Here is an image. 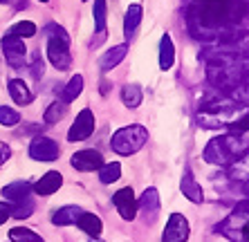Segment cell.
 <instances>
[{
    "label": "cell",
    "mask_w": 249,
    "mask_h": 242,
    "mask_svg": "<svg viewBox=\"0 0 249 242\" xmlns=\"http://www.w3.org/2000/svg\"><path fill=\"white\" fill-rule=\"evenodd\" d=\"M92 16H94V25H97V34H99L94 38V45H99L106 38V23H108V5H106V0H94Z\"/></svg>",
    "instance_id": "d6986e66"
},
{
    "label": "cell",
    "mask_w": 249,
    "mask_h": 242,
    "mask_svg": "<svg viewBox=\"0 0 249 242\" xmlns=\"http://www.w3.org/2000/svg\"><path fill=\"white\" fill-rule=\"evenodd\" d=\"M92 133H94V115L90 108H83L81 112L76 115L74 123L70 126L68 139L70 141H86V139H90Z\"/></svg>",
    "instance_id": "30bf717a"
},
{
    "label": "cell",
    "mask_w": 249,
    "mask_h": 242,
    "mask_svg": "<svg viewBox=\"0 0 249 242\" xmlns=\"http://www.w3.org/2000/svg\"><path fill=\"white\" fill-rule=\"evenodd\" d=\"M68 105L63 99H56V101H52V104L47 105L45 115H43V121H45L47 126H52V123H56V121H61L65 115H68Z\"/></svg>",
    "instance_id": "484cf974"
},
{
    "label": "cell",
    "mask_w": 249,
    "mask_h": 242,
    "mask_svg": "<svg viewBox=\"0 0 249 242\" xmlns=\"http://www.w3.org/2000/svg\"><path fill=\"white\" fill-rule=\"evenodd\" d=\"M175 63V45H173V38L171 34H162L160 38V69L168 72L173 68Z\"/></svg>",
    "instance_id": "ac0fdd59"
},
{
    "label": "cell",
    "mask_w": 249,
    "mask_h": 242,
    "mask_svg": "<svg viewBox=\"0 0 249 242\" xmlns=\"http://www.w3.org/2000/svg\"><path fill=\"white\" fill-rule=\"evenodd\" d=\"M2 195H5V200L9 204H16V202L32 195V184L29 182H12V184H7L2 189Z\"/></svg>",
    "instance_id": "44dd1931"
},
{
    "label": "cell",
    "mask_w": 249,
    "mask_h": 242,
    "mask_svg": "<svg viewBox=\"0 0 249 242\" xmlns=\"http://www.w3.org/2000/svg\"><path fill=\"white\" fill-rule=\"evenodd\" d=\"M7 34L9 36H18V38H29V36L36 34V25L32 20H20V23L12 25V27L7 29Z\"/></svg>",
    "instance_id": "4dcf8cb0"
},
{
    "label": "cell",
    "mask_w": 249,
    "mask_h": 242,
    "mask_svg": "<svg viewBox=\"0 0 249 242\" xmlns=\"http://www.w3.org/2000/svg\"><path fill=\"white\" fill-rule=\"evenodd\" d=\"M231 99L243 105H249V74H245L243 81L231 90Z\"/></svg>",
    "instance_id": "1f68e13d"
},
{
    "label": "cell",
    "mask_w": 249,
    "mask_h": 242,
    "mask_svg": "<svg viewBox=\"0 0 249 242\" xmlns=\"http://www.w3.org/2000/svg\"><path fill=\"white\" fill-rule=\"evenodd\" d=\"M83 213V208L81 207H63V208H58L56 213L52 215V222L56 226H68V225H76V220H79V215Z\"/></svg>",
    "instance_id": "603a6c76"
},
{
    "label": "cell",
    "mask_w": 249,
    "mask_h": 242,
    "mask_svg": "<svg viewBox=\"0 0 249 242\" xmlns=\"http://www.w3.org/2000/svg\"><path fill=\"white\" fill-rule=\"evenodd\" d=\"M43 72H45V63H43L41 54H34V58H32V76H34V79H41Z\"/></svg>",
    "instance_id": "e575fe53"
},
{
    "label": "cell",
    "mask_w": 249,
    "mask_h": 242,
    "mask_svg": "<svg viewBox=\"0 0 249 242\" xmlns=\"http://www.w3.org/2000/svg\"><path fill=\"white\" fill-rule=\"evenodd\" d=\"M218 233L227 236L233 242H249V218L240 213H233L222 225H218Z\"/></svg>",
    "instance_id": "8992f818"
},
{
    "label": "cell",
    "mask_w": 249,
    "mask_h": 242,
    "mask_svg": "<svg viewBox=\"0 0 249 242\" xmlns=\"http://www.w3.org/2000/svg\"><path fill=\"white\" fill-rule=\"evenodd\" d=\"M245 69L240 65V58L225 54L220 50H215L213 56L207 58V79L209 83L220 90V92H231L233 87L243 81Z\"/></svg>",
    "instance_id": "6da1fadb"
},
{
    "label": "cell",
    "mask_w": 249,
    "mask_h": 242,
    "mask_svg": "<svg viewBox=\"0 0 249 242\" xmlns=\"http://www.w3.org/2000/svg\"><path fill=\"white\" fill-rule=\"evenodd\" d=\"M142 18H144L142 5L133 2V5L126 9V16H124V36H126V40H130L135 34H137L139 25H142Z\"/></svg>",
    "instance_id": "2e32d148"
},
{
    "label": "cell",
    "mask_w": 249,
    "mask_h": 242,
    "mask_svg": "<svg viewBox=\"0 0 249 242\" xmlns=\"http://www.w3.org/2000/svg\"><path fill=\"white\" fill-rule=\"evenodd\" d=\"M9 94H12V99L18 105H29L32 104V99H34V94H32V90L27 87V83L20 81V79L9 81Z\"/></svg>",
    "instance_id": "7402d4cb"
},
{
    "label": "cell",
    "mask_w": 249,
    "mask_h": 242,
    "mask_svg": "<svg viewBox=\"0 0 249 242\" xmlns=\"http://www.w3.org/2000/svg\"><path fill=\"white\" fill-rule=\"evenodd\" d=\"M191 233V225L182 213H171L166 229L162 233V242H186Z\"/></svg>",
    "instance_id": "9c48e42d"
},
{
    "label": "cell",
    "mask_w": 249,
    "mask_h": 242,
    "mask_svg": "<svg viewBox=\"0 0 249 242\" xmlns=\"http://www.w3.org/2000/svg\"><path fill=\"white\" fill-rule=\"evenodd\" d=\"M126 54H128V45H126V43H122V45H115L112 50H108V52L101 56V61H99V68L104 69V72H110V69H115L117 65H119L124 58H126Z\"/></svg>",
    "instance_id": "e0dca14e"
},
{
    "label": "cell",
    "mask_w": 249,
    "mask_h": 242,
    "mask_svg": "<svg viewBox=\"0 0 249 242\" xmlns=\"http://www.w3.org/2000/svg\"><path fill=\"white\" fill-rule=\"evenodd\" d=\"M229 177L233 182H249V150L243 153L233 164H229Z\"/></svg>",
    "instance_id": "cb8c5ba5"
},
{
    "label": "cell",
    "mask_w": 249,
    "mask_h": 242,
    "mask_svg": "<svg viewBox=\"0 0 249 242\" xmlns=\"http://www.w3.org/2000/svg\"><path fill=\"white\" fill-rule=\"evenodd\" d=\"M218 50L236 58H249V32H227L222 38H218Z\"/></svg>",
    "instance_id": "5b68a950"
},
{
    "label": "cell",
    "mask_w": 249,
    "mask_h": 242,
    "mask_svg": "<svg viewBox=\"0 0 249 242\" xmlns=\"http://www.w3.org/2000/svg\"><path fill=\"white\" fill-rule=\"evenodd\" d=\"M58 155H61V148L50 137H36L29 144V157L36 161H56Z\"/></svg>",
    "instance_id": "8fae6325"
},
{
    "label": "cell",
    "mask_w": 249,
    "mask_h": 242,
    "mask_svg": "<svg viewBox=\"0 0 249 242\" xmlns=\"http://www.w3.org/2000/svg\"><path fill=\"white\" fill-rule=\"evenodd\" d=\"M180 190H182V195H184L189 202H193V204H200V202L204 200V190H202V186L197 184V179L191 175V171H189V168H186L184 175H182Z\"/></svg>",
    "instance_id": "9a60e30c"
},
{
    "label": "cell",
    "mask_w": 249,
    "mask_h": 242,
    "mask_svg": "<svg viewBox=\"0 0 249 242\" xmlns=\"http://www.w3.org/2000/svg\"><path fill=\"white\" fill-rule=\"evenodd\" d=\"M47 58L50 63L58 69L65 72L72 65V54H70V36L65 34L63 27L50 25L47 27Z\"/></svg>",
    "instance_id": "277c9868"
},
{
    "label": "cell",
    "mask_w": 249,
    "mask_h": 242,
    "mask_svg": "<svg viewBox=\"0 0 249 242\" xmlns=\"http://www.w3.org/2000/svg\"><path fill=\"white\" fill-rule=\"evenodd\" d=\"M12 218V204L9 202H0V225H5Z\"/></svg>",
    "instance_id": "d590c367"
},
{
    "label": "cell",
    "mask_w": 249,
    "mask_h": 242,
    "mask_svg": "<svg viewBox=\"0 0 249 242\" xmlns=\"http://www.w3.org/2000/svg\"><path fill=\"white\" fill-rule=\"evenodd\" d=\"M2 54H5L7 63L12 65V68L20 69L25 68V58H27V47H25L23 38H18V36H9L5 34L2 36Z\"/></svg>",
    "instance_id": "ba28073f"
},
{
    "label": "cell",
    "mask_w": 249,
    "mask_h": 242,
    "mask_svg": "<svg viewBox=\"0 0 249 242\" xmlns=\"http://www.w3.org/2000/svg\"><path fill=\"white\" fill-rule=\"evenodd\" d=\"M99 173V182L101 184H112L117 179L122 177V164L119 161H108V164H101V168L97 171Z\"/></svg>",
    "instance_id": "4316f807"
},
{
    "label": "cell",
    "mask_w": 249,
    "mask_h": 242,
    "mask_svg": "<svg viewBox=\"0 0 249 242\" xmlns=\"http://www.w3.org/2000/svg\"><path fill=\"white\" fill-rule=\"evenodd\" d=\"M83 76L81 74H74L72 79L68 81V86H65V90H63V101L65 104H70V101H74L79 94L83 92Z\"/></svg>",
    "instance_id": "83f0119b"
},
{
    "label": "cell",
    "mask_w": 249,
    "mask_h": 242,
    "mask_svg": "<svg viewBox=\"0 0 249 242\" xmlns=\"http://www.w3.org/2000/svg\"><path fill=\"white\" fill-rule=\"evenodd\" d=\"M112 204H115V208L119 211L122 220H126V222H133V220L139 215L137 197H135L133 186H124V189L117 190L115 195H112Z\"/></svg>",
    "instance_id": "52a82bcc"
},
{
    "label": "cell",
    "mask_w": 249,
    "mask_h": 242,
    "mask_svg": "<svg viewBox=\"0 0 249 242\" xmlns=\"http://www.w3.org/2000/svg\"><path fill=\"white\" fill-rule=\"evenodd\" d=\"M9 240L12 242H45L36 231L25 229V226H16L9 231Z\"/></svg>",
    "instance_id": "f1b7e54d"
},
{
    "label": "cell",
    "mask_w": 249,
    "mask_h": 242,
    "mask_svg": "<svg viewBox=\"0 0 249 242\" xmlns=\"http://www.w3.org/2000/svg\"><path fill=\"white\" fill-rule=\"evenodd\" d=\"M137 211L144 213V220L148 225H153L157 220V215H160V193H157L155 186H151V189H146L142 193V197L137 200Z\"/></svg>",
    "instance_id": "4fadbf2b"
},
{
    "label": "cell",
    "mask_w": 249,
    "mask_h": 242,
    "mask_svg": "<svg viewBox=\"0 0 249 242\" xmlns=\"http://www.w3.org/2000/svg\"><path fill=\"white\" fill-rule=\"evenodd\" d=\"M148 141V130L139 123H133V126H124L119 128L110 139V148L112 153L122 157H130L135 155L137 150L144 148V144Z\"/></svg>",
    "instance_id": "3957f363"
},
{
    "label": "cell",
    "mask_w": 249,
    "mask_h": 242,
    "mask_svg": "<svg viewBox=\"0 0 249 242\" xmlns=\"http://www.w3.org/2000/svg\"><path fill=\"white\" fill-rule=\"evenodd\" d=\"M70 164H72V168L81 171V173H92V171H99V168H101V164H104V155L94 148H86V150L74 153L72 159H70Z\"/></svg>",
    "instance_id": "7c38bea8"
},
{
    "label": "cell",
    "mask_w": 249,
    "mask_h": 242,
    "mask_svg": "<svg viewBox=\"0 0 249 242\" xmlns=\"http://www.w3.org/2000/svg\"><path fill=\"white\" fill-rule=\"evenodd\" d=\"M18 121H20V115H18L16 110L7 108V105H2V108H0V123H2V126L12 128V126H16Z\"/></svg>",
    "instance_id": "d6a6232c"
},
{
    "label": "cell",
    "mask_w": 249,
    "mask_h": 242,
    "mask_svg": "<svg viewBox=\"0 0 249 242\" xmlns=\"http://www.w3.org/2000/svg\"><path fill=\"white\" fill-rule=\"evenodd\" d=\"M229 130H231V135H245L247 133L249 130V112H243V115L238 117L231 126H229Z\"/></svg>",
    "instance_id": "836d02e7"
},
{
    "label": "cell",
    "mask_w": 249,
    "mask_h": 242,
    "mask_svg": "<svg viewBox=\"0 0 249 242\" xmlns=\"http://www.w3.org/2000/svg\"><path fill=\"white\" fill-rule=\"evenodd\" d=\"M0 2H2V5H5V2H9V0H0Z\"/></svg>",
    "instance_id": "74e56055"
},
{
    "label": "cell",
    "mask_w": 249,
    "mask_h": 242,
    "mask_svg": "<svg viewBox=\"0 0 249 242\" xmlns=\"http://www.w3.org/2000/svg\"><path fill=\"white\" fill-rule=\"evenodd\" d=\"M249 150V141L243 135H218L207 144L204 148V161L213 166H229L238 157Z\"/></svg>",
    "instance_id": "7a4b0ae2"
},
{
    "label": "cell",
    "mask_w": 249,
    "mask_h": 242,
    "mask_svg": "<svg viewBox=\"0 0 249 242\" xmlns=\"http://www.w3.org/2000/svg\"><path fill=\"white\" fill-rule=\"evenodd\" d=\"M76 226H79L81 231H86L90 238H99L101 236V231H104V222H101V218L94 215V213H86V211L79 215Z\"/></svg>",
    "instance_id": "ffe728a7"
},
{
    "label": "cell",
    "mask_w": 249,
    "mask_h": 242,
    "mask_svg": "<svg viewBox=\"0 0 249 242\" xmlns=\"http://www.w3.org/2000/svg\"><path fill=\"white\" fill-rule=\"evenodd\" d=\"M90 242H101V240H99V238H92V240H90Z\"/></svg>",
    "instance_id": "8d00e7d4"
},
{
    "label": "cell",
    "mask_w": 249,
    "mask_h": 242,
    "mask_svg": "<svg viewBox=\"0 0 249 242\" xmlns=\"http://www.w3.org/2000/svg\"><path fill=\"white\" fill-rule=\"evenodd\" d=\"M61 186H63V175L58 173V171H50V173L43 175L32 189H34L36 195L47 197V195H52V193H56Z\"/></svg>",
    "instance_id": "5bb4252c"
},
{
    "label": "cell",
    "mask_w": 249,
    "mask_h": 242,
    "mask_svg": "<svg viewBox=\"0 0 249 242\" xmlns=\"http://www.w3.org/2000/svg\"><path fill=\"white\" fill-rule=\"evenodd\" d=\"M32 213H34V200H32V195L25 197V200H20V202H16V204H12V218L25 220Z\"/></svg>",
    "instance_id": "f546056e"
},
{
    "label": "cell",
    "mask_w": 249,
    "mask_h": 242,
    "mask_svg": "<svg viewBox=\"0 0 249 242\" xmlns=\"http://www.w3.org/2000/svg\"><path fill=\"white\" fill-rule=\"evenodd\" d=\"M38 2H47V0H38Z\"/></svg>",
    "instance_id": "f35d334b"
},
{
    "label": "cell",
    "mask_w": 249,
    "mask_h": 242,
    "mask_svg": "<svg viewBox=\"0 0 249 242\" xmlns=\"http://www.w3.org/2000/svg\"><path fill=\"white\" fill-rule=\"evenodd\" d=\"M122 101L126 108H139V104L144 101V90L137 86V83H128L122 90Z\"/></svg>",
    "instance_id": "d4e9b609"
},
{
    "label": "cell",
    "mask_w": 249,
    "mask_h": 242,
    "mask_svg": "<svg viewBox=\"0 0 249 242\" xmlns=\"http://www.w3.org/2000/svg\"><path fill=\"white\" fill-rule=\"evenodd\" d=\"M81 2H88V0H81Z\"/></svg>",
    "instance_id": "ab89813d"
}]
</instances>
